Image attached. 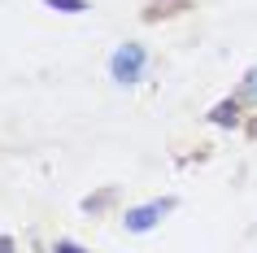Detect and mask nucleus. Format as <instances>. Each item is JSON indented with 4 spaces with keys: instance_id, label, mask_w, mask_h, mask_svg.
I'll return each mask as SVG.
<instances>
[{
    "instance_id": "1a4fd4ad",
    "label": "nucleus",
    "mask_w": 257,
    "mask_h": 253,
    "mask_svg": "<svg viewBox=\"0 0 257 253\" xmlns=\"http://www.w3.org/2000/svg\"><path fill=\"white\" fill-rule=\"evenodd\" d=\"M248 135H253V140H257V118H253V122H248Z\"/></svg>"
},
{
    "instance_id": "423d86ee",
    "label": "nucleus",
    "mask_w": 257,
    "mask_h": 253,
    "mask_svg": "<svg viewBox=\"0 0 257 253\" xmlns=\"http://www.w3.org/2000/svg\"><path fill=\"white\" fill-rule=\"evenodd\" d=\"M53 253H87V249H79L74 240H57V249H53Z\"/></svg>"
},
{
    "instance_id": "6e6552de",
    "label": "nucleus",
    "mask_w": 257,
    "mask_h": 253,
    "mask_svg": "<svg viewBox=\"0 0 257 253\" xmlns=\"http://www.w3.org/2000/svg\"><path fill=\"white\" fill-rule=\"evenodd\" d=\"M0 253H14V240L9 236H0Z\"/></svg>"
},
{
    "instance_id": "39448f33",
    "label": "nucleus",
    "mask_w": 257,
    "mask_h": 253,
    "mask_svg": "<svg viewBox=\"0 0 257 253\" xmlns=\"http://www.w3.org/2000/svg\"><path fill=\"white\" fill-rule=\"evenodd\" d=\"M109 201H113V192H100V197H87V201H83V210H87V214H96V210H105Z\"/></svg>"
},
{
    "instance_id": "20e7f679",
    "label": "nucleus",
    "mask_w": 257,
    "mask_h": 253,
    "mask_svg": "<svg viewBox=\"0 0 257 253\" xmlns=\"http://www.w3.org/2000/svg\"><path fill=\"white\" fill-rule=\"evenodd\" d=\"M44 5H53L61 14H83V9H87V0H44Z\"/></svg>"
},
{
    "instance_id": "0eeeda50",
    "label": "nucleus",
    "mask_w": 257,
    "mask_h": 253,
    "mask_svg": "<svg viewBox=\"0 0 257 253\" xmlns=\"http://www.w3.org/2000/svg\"><path fill=\"white\" fill-rule=\"evenodd\" d=\"M244 96H253V101H257V70H248V79H244Z\"/></svg>"
},
{
    "instance_id": "7ed1b4c3",
    "label": "nucleus",
    "mask_w": 257,
    "mask_h": 253,
    "mask_svg": "<svg viewBox=\"0 0 257 253\" xmlns=\"http://www.w3.org/2000/svg\"><path fill=\"white\" fill-rule=\"evenodd\" d=\"M209 122H214V127H235V122H240V101H218V105L209 109Z\"/></svg>"
},
{
    "instance_id": "f03ea898",
    "label": "nucleus",
    "mask_w": 257,
    "mask_h": 253,
    "mask_svg": "<svg viewBox=\"0 0 257 253\" xmlns=\"http://www.w3.org/2000/svg\"><path fill=\"white\" fill-rule=\"evenodd\" d=\"M170 210H175V201H170V197H166V201H149V205L126 210V218H122V223H126V231H149V227L157 223L162 214H170Z\"/></svg>"
},
{
    "instance_id": "f257e3e1",
    "label": "nucleus",
    "mask_w": 257,
    "mask_h": 253,
    "mask_svg": "<svg viewBox=\"0 0 257 253\" xmlns=\"http://www.w3.org/2000/svg\"><path fill=\"white\" fill-rule=\"evenodd\" d=\"M109 70H113V79H118V83H136L140 74H144V48H140V44L118 48L113 61H109Z\"/></svg>"
}]
</instances>
